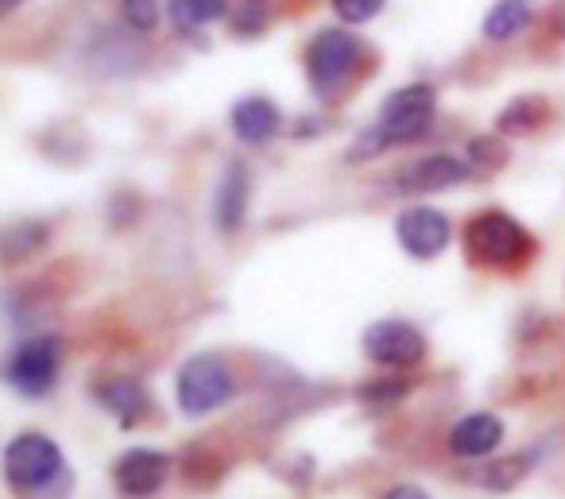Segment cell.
I'll return each mask as SVG.
<instances>
[{"instance_id":"1","label":"cell","mask_w":565,"mask_h":499,"mask_svg":"<svg viewBox=\"0 0 565 499\" xmlns=\"http://www.w3.org/2000/svg\"><path fill=\"white\" fill-rule=\"evenodd\" d=\"M434 109H438V94H434V86H426V82H411V86L395 89L384 102V109H380L376 125L353 140L349 159L361 163V159H372L387 148L423 140L434 125Z\"/></svg>"},{"instance_id":"2","label":"cell","mask_w":565,"mask_h":499,"mask_svg":"<svg viewBox=\"0 0 565 499\" xmlns=\"http://www.w3.org/2000/svg\"><path fill=\"white\" fill-rule=\"evenodd\" d=\"M4 480L24 499H43L66 480L63 449L47 434H17L4 449Z\"/></svg>"},{"instance_id":"3","label":"cell","mask_w":565,"mask_h":499,"mask_svg":"<svg viewBox=\"0 0 565 499\" xmlns=\"http://www.w3.org/2000/svg\"><path fill=\"white\" fill-rule=\"evenodd\" d=\"M364 63V43L345 28H326L310 40L307 71L318 97H338Z\"/></svg>"},{"instance_id":"4","label":"cell","mask_w":565,"mask_h":499,"mask_svg":"<svg viewBox=\"0 0 565 499\" xmlns=\"http://www.w3.org/2000/svg\"><path fill=\"white\" fill-rule=\"evenodd\" d=\"M465 244H469L472 259L484 267H519L534 252L531 233L503 210L477 213L465 229Z\"/></svg>"},{"instance_id":"5","label":"cell","mask_w":565,"mask_h":499,"mask_svg":"<svg viewBox=\"0 0 565 499\" xmlns=\"http://www.w3.org/2000/svg\"><path fill=\"white\" fill-rule=\"evenodd\" d=\"M58 372H63V341L55 333L28 337L4 364V380L28 399L51 395V387L58 383Z\"/></svg>"},{"instance_id":"6","label":"cell","mask_w":565,"mask_h":499,"mask_svg":"<svg viewBox=\"0 0 565 499\" xmlns=\"http://www.w3.org/2000/svg\"><path fill=\"white\" fill-rule=\"evenodd\" d=\"M174 399H179V411L198 418V414H210L217 406H225L233 399V372L221 357H194L182 364L179 383H174Z\"/></svg>"},{"instance_id":"7","label":"cell","mask_w":565,"mask_h":499,"mask_svg":"<svg viewBox=\"0 0 565 499\" xmlns=\"http://www.w3.org/2000/svg\"><path fill=\"white\" fill-rule=\"evenodd\" d=\"M364 352H369L372 364L392 368V372H411L426 360V337L418 326L399 318H387L369 326L364 333Z\"/></svg>"},{"instance_id":"8","label":"cell","mask_w":565,"mask_h":499,"mask_svg":"<svg viewBox=\"0 0 565 499\" xmlns=\"http://www.w3.org/2000/svg\"><path fill=\"white\" fill-rule=\"evenodd\" d=\"M395 236H399V244L415 259H434L449 248L454 225H449L446 213L434 210V205H411V210H403L399 221H395Z\"/></svg>"},{"instance_id":"9","label":"cell","mask_w":565,"mask_h":499,"mask_svg":"<svg viewBox=\"0 0 565 499\" xmlns=\"http://www.w3.org/2000/svg\"><path fill=\"white\" fill-rule=\"evenodd\" d=\"M469 174H472V167L457 156H423L395 174V187H399L403 194H438V190L461 187Z\"/></svg>"},{"instance_id":"10","label":"cell","mask_w":565,"mask_h":499,"mask_svg":"<svg viewBox=\"0 0 565 499\" xmlns=\"http://www.w3.org/2000/svg\"><path fill=\"white\" fill-rule=\"evenodd\" d=\"M167 473H171V460L159 449H128L125 457L113 468V480L125 491L128 499H148L156 496L167 484Z\"/></svg>"},{"instance_id":"11","label":"cell","mask_w":565,"mask_h":499,"mask_svg":"<svg viewBox=\"0 0 565 499\" xmlns=\"http://www.w3.org/2000/svg\"><path fill=\"white\" fill-rule=\"evenodd\" d=\"M503 442V418L500 414H488V411H477V414H465V418L454 422L449 429L446 445L454 457L461 460H480V457H492Z\"/></svg>"},{"instance_id":"12","label":"cell","mask_w":565,"mask_h":499,"mask_svg":"<svg viewBox=\"0 0 565 499\" xmlns=\"http://www.w3.org/2000/svg\"><path fill=\"white\" fill-rule=\"evenodd\" d=\"M94 395L125 429H132L148 414V391L136 375H105V380H97Z\"/></svg>"},{"instance_id":"13","label":"cell","mask_w":565,"mask_h":499,"mask_svg":"<svg viewBox=\"0 0 565 499\" xmlns=\"http://www.w3.org/2000/svg\"><path fill=\"white\" fill-rule=\"evenodd\" d=\"M248 167L241 163V159H233V163L225 167V174H221L217 190H213V217H217V225L225 229V233H233V229H241L244 213H248Z\"/></svg>"},{"instance_id":"14","label":"cell","mask_w":565,"mask_h":499,"mask_svg":"<svg viewBox=\"0 0 565 499\" xmlns=\"http://www.w3.org/2000/svg\"><path fill=\"white\" fill-rule=\"evenodd\" d=\"M534 17H539V4H534V0H495L492 9H488L480 32L492 43H508V40H515V35H523L526 28L534 24Z\"/></svg>"},{"instance_id":"15","label":"cell","mask_w":565,"mask_h":499,"mask_svg":"<svg viewBox=\"0 0 565 499\" xmlns=\"http://www.w3.org/2000/svg\"><path fill=\"white\" fill-rule=\"evenodd\" d=\"M233 132L244 144H267L279 132V109L267 97H244L233 109Z\"/></svg>"},{"instance_id":"16","label":"cell","mask_w":565,"mask_h":499,"mask_svg":"<svg viewBox=\"0 0 565 499\" xmlns=\"http://www.w3.org/2000/svg\"><path fill=\"white\" fill-rule=\"evenodd\" d=\"M43 244H47V225H40V221H12V225L0 229V259L4 264L28 259Z\"/></svg>"},{"instance_id":"17","label":"cell","mask_w":565,"mask_h":499,"mask_svg":"<svg viewBox=\"0 0 565 499\" xmlns=\"http://www.w3.org/2000/svg\"><path fill=\"white\" fill-rule=\"evenodd\" d=\"M542 120H546V102L526 94V97H515L511 105H503L495 128H500L503 136H531V132H539Z\"/></svg>"},{"instance_id":"18","label":"cell","mask_w":565,"mask_h":499,"mask_svg":"<svg viewBox=\"0 0 565 499\" xmlns=\"http://www.w3.org/2000/svg\"><path fill=\"white\" fill-rule=\"evenodd\" d=\"M534 468V453H511V457H500L477 476L480 488L488 491H511L515 484L526 480V473Z\"/></svg>"},{"instance_id":"19","label":"cell","mask_w":565,"mask_h":499,"mask_svg":"<svg viewBox=\"0 0 565 499\" xmlns=\"http://www.w3.org/2000/svg\"><path fill=\"white\" fill-rule=\"evenodd\" d=\"M225 12V0H167V17L179 32H198Z\"/></svg>"},{"instance_id":"20","label":"cell","mask_w":565,"mask_h":499,"mask_svg":"<svg viewBox=\"0 0 565 499\" xmlns=\"http://www.w3.org/2000/svg\"><path fill=\"white\" fill-rule=\"evenodd\" d=\"M508 163V148H503L500 140H492V136H480V140L469 144V167H477V171H495V167Z\"/></svg>"},{"instance_id":"21","label":"cell","mask_w":565,"mask_h":499,"mask_svg":"<svg viewBox=\"0 0 565 499\" xmlns=\"http://www.w3.org/2000/svg\"><path fill=\"white\" fill-rule=\"evenodd\" d=\"M120 12L132 32H151L159 24V0H120Z\"/></svg>"},{"instance_id":"22","label":"cell","mask_w":565,"mask_h":499,"mask_svg":"<svg viewBox=\"0 0 565 499\" xmlns=\"http://www.w3.org/2000/svg\"><path fill=\"white\" fill-rule=\"evenodd\" d=\"M341 24H369L384 12V0H333Z\"/></svg>"},{"instance_id":"23","label":"cell","mask_w":565,"mask_h":499,"mask_svg":"<svg viewBox=\"0 0 565 499\" xmlns=\"http://www.w3.org/2000/svg\"><path fill=\"white\" fill-rule=\"evenodd\" d=\"M407 391H411L407 380H380V383L361 387V399H364V403H372V406H392V403H399Z\"/></svg>"},{"instance_id":"24","label":"cell","mask_w":565,"mask_h":499,"mask_svg":"<svg viewBox=\"0 0 565 499\" xmlns=\"http://www.w3.org/2000/svg\"><path fill=\"white\" fill-rule=\"evenodd\" d=\"M264 24H267V4H264V0H244L241 12H236V32L256 35Z\"/></svg>"},{"instance_id":"25","label":"cell","mask_w":565,"mask_h":499,"mask_svg":"<svg viewBox=\"0 0 565 499\" xmlns=\"http://www.w3.org/2000/svg\"><path fill=\"white\" fill-rule=\"evenodd\" d=\"M384 499H430V496H426V491L418 488V484H395V488L387 491Z\"/></svg>"},{"instance_id":"26","label":"cell","mask_w":565,"mask_h":499,"mask_svg":"<svg viewBox=\"0 0 565 499\" xmlns=\"http://www.w3.org/2000/svg\"><path fill=\"white\" fill-rule=\"evenodd\" d=\"M550 28H554L557 35H565V0H557L554 9H550Z\"/></svg>"},{"instance_id":"27","label":"cell","mask_w":565,"mask_h":499,"mask_svg":"<svg viewBox=\"0 0 565 499\" xmlns=\"http://www.w3.org/2000/svg\"><path fill=\"white\" fill-rule=\"evenodd\" d=\"M24 0H0V17H9V12H17Z\"/></svg>"}]
</instances>
